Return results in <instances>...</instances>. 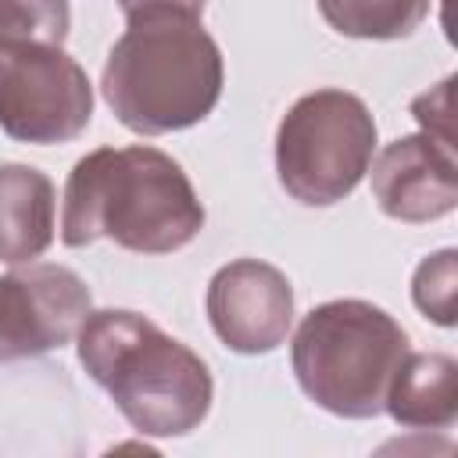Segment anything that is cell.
I'll return each mask as SVG.
<instances>
[{
  "instance_id": "6",
  "label": "cell",
  "mask_w": 458,
  "mask_h": 458,
  "mask_svg": "<svg viewBox=\"0 0 458 458\" xmlns=\"http://www.w3.org/2000/svg\"><path fill=\"white\" fill-rule=\"evenodd\" d=\"M93 118V86L54 43H0V129L18 143H68Z\"/></svg>"
},
{
  "instance_id": "8",
  "label": "cell",
  "mask_w": 458,
  "mask_h": 458,
  "mask_svg": "<svg viewBox=\"0 0 458 458\" xmlns=\"http://www.w3.org/2000/svg\"><path fill=\"white\" fill-rule=\"evenodd\" d=\"M208 318L215 336L236 354L276 351L293 322L290 279L254 258L229 261L208 286Z\"/></svg>"
},
{
  "instance_id": "11",
  "label": "cell",
  "mask_w": 458,
  "mask_h": 458,
  "mask_svg": "<svg viewBox=\"0 0 458 458\" xmlns=\"http://www.w3.org/2000/svg\"><path fill=\"white\" fill-rule=\"evenodd\" d=\"M383 408L411 429H447L458 415V365L447 354H404Z\"/></svg>"
},
{
  "instance_id": "5",
  "label": "cell",
  "mask_w": 458,
  "mask_h": 458,
  "mask_svg": "<svg viewBox=\"0 0 458 458\" xmlns=\"http://www.w3.org/2000/svg\"><path fill=\"white\" fill-rule=\"evenodd\" d=\"M376 122L361 97L344 89L304 93L279 122L276 172L283 190L311 208L344 200L369 172Z\"/></svg>"
},
{
  "instance_id": "10",
  "label": "cell",
  "mask_w": 458,
  "mask_h": 458,
  "mask_svg": "<svg viewBox=\"0 0 458 458\" xmlns=\"http://www.w3.org/2000/svg\"><path fill=\"white\" fill-rule=\"evenodd\" d=\"M54 240V182L29 165H0V261L39 258Z\"/></svg>"
},
{
  "instance_id": "3",
  "label": "cell",
  "mask_w": 458,
  "mask_h": 458,
  "mask_svg": "<svg viewBox=\"0 0 458 458\" xmlns=\"http://www.w3.org/2000/svg\"><path fill=\"white\" fill-rule=\"evenodd\" d=\"M79 361L143 437H182L211 408V372L150 318L122 308L89 311L75 333Z\"/></svg>"
},
{
  "instance_id": "1",
  "label": "cell",
  "mask_w": 458,
  "mask_h": 458,
  "mask_svg": "<svg viewBox=\"0 0 458 458\" xmlns=\"http://www.w3.org/2000/svg\"><path fill=\"white\" fill-rule=\"evenodd\" d=\"M204 225L193 182L165 150L100 147L75 161L64 186L61 240H114L136 254H172Z\"/></svg>"
},
{
  "instance_id": "9",
  "label": "cell",
  "mask_w": 458,
  "mask_h": 458,
  "mask_svg": "<svg viewBox=\"0 0 458 458\" xmlns=\"http://www.w3.org/2000/svg\"><path fill=\"white\" fill-rule=\"evenodd\" d=\"M372 197L397 222H433L458 204L454 147L433 136H404L383 147L372 165Z\"/></svg>"
},
{
  "instance_id": "2",
  "label": "cell",
  "mask_w": 458,
  "mask_h": 458,
  "mask_svg": "<svg viewBox=\"0 0 458 458\" xmlns=\"http://www.w3.org/2000/svg\"><path fill=\"white\" fill-rule=\"evenodd\" d=\"M104 100L140 136H165L204 122L222 97V50L190 14H136L111 47Z\"/></svg>"
},
{
  "instance_id": "16",
  "label": "cell",
  "mask_w": 458,
  "mask_h": 458,
  "mask_svg": "<svg viewBox=\"0 0 458 458\" xmlns=\"http://www.w3.org/2000/svg\"><path fill=\"white\" fill-rule=\"evenodd\" d=\"M118 7L125 11V18H136V14H157V11H172V14L200 18L204 0H118Z\"/></svg>"
},
{
  "instance_id": "12",
  "label": "cell",
  "mask_w": 458,
  "mask_h": 458,
  "mask_svg": "<svg viewBox=\"0 0 458 458\" xmlns=\"http://www.w3.org/2000/svg\"><path fill=\"white\" fill-rule=\"evenodd\" d=\"M329 29L351 39H404L429 14V0H318Z\"/></svg>"
},
{
  "instance_id": "15",
  "label": "cell",
  "mask_w": 458,
  "mask_h": 458,
  "mask_svg": "<svg viewBox=\"0 0 458 458\" xmlns=\"http://www.w3.org/2000/svg\"><path fill=\"white\" fill-rule=\"evenodd\" d=\"M451 79H444L433 93H422V97H415V104H411V114L422 122V129H426V136H433V140H440V143H447V147H454V125H451Z\"/></svg>"
},
{
  "instance_id": "14",
  "label": "cell",
  "mask_w": 458,
  "mask_h": 458,
  "mask_svg": "<svg viewBox=\"0 0 458 458\" xmlns=\"http://www.w3.org/2000/svg\"><path fill=\"white\" fill-rule=\"evenodd\" d=\"M454 283H458V254L454 250H440V254L426 258L411 283V297H415L419 311L440 326H454Z\"/></svg>"
},
{
  "instance_id": "13",
  "label": "cell",
  "mask_w": 458,
  "mask_h": 458,
  "mask_svg": "<svg viewBox=\"0 0 458 458\" xmlns=\"http://www.w3.org/2000/svg\"><path fill=\"white\" fill-rule=\"evenodd\" d=\"M72 25L68 0H0V43L61 47Z\"/></svg>"
},
{
  "instance_id": "4",
  "label": "cell",
  "mask_w": 458,
  "mask_h": 458,
  "mask_svg": "<svg viewBox=\"0 0 458 458\" xmlns=\"http://www.w3.org/2000/svg\"><path fill=\"white\" fill-rule=\"evenodd\" d=\"M408 354L404 329L369 301H329L304 315L293 336L301 390L340 419L383 411L394 369Z\"/></svg>"
},
{
  "instance_id": "7",
  "label": "cell",
  "mask_w": 458,
  "mask_h": 458,
  "mask_svg": "<svg viewBox=\"0 0 458 458\" xmlns=\"http://www.w3.org/2000/svg\"><path fill=\"white\" fill-rule=\"evenodd\" d=\"M86 315L89 286L64 265H29L0 276V361L68 344Z\"/></svg>"
}]
</instances>
